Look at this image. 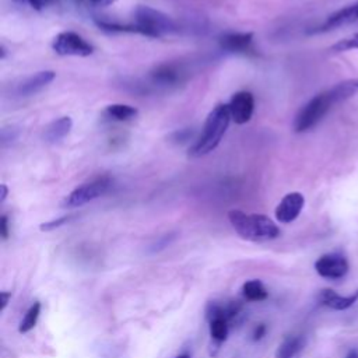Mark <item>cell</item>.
Listing matches in <instances>:
<instances>
[{
  "instance_id": "obj_1",
  "label": "cell",
  "mask_w": 358,
  "mask_h": 358,
  "mask_svg": "<svg viewBox=\"0 0 358 358\" xmlns=\"http://www.w3.org/2000/svg\"><path fill=\"white\" fill-rule=\"evenodd\" d=\"M358 94V77L348 78L342 83H337L332 89L315 96L309 102H306L294 119V131L297 133H304L313 129L322 119L329 113V111Z\"/></svg>"
},
{
  "instance_id": "obj_2",
  "label": "cell",
  "mask_w": 358,
  "mask_h": 358,
  "mask_svg": "<svg viewBox=\"0 0 358 358\" xmlns=\"http://www.w3.org/2000/svg\"><path fill=\"white\" fill-rule=\"evenodd\" d=\"M228 220L235 232L247 241L263 243L280 236V228L271 219L263 214H247L241 210H231Z\"/></svg>"
},
{
  "instance_id": "obj_3",
  "label": "cell",
  "mask_w": 358,
  "mask_h": 358,
  "mask_svg": "<svg viewBox=\"0 0 358 358\" xmlns=\"http://www.w3.org/2000/svg\"><path fill=\"white\" fill-rule=\"evenodd\" d=\"M231 113L228 105H217L208 116L201 137L189 148L190 157H202L213 151L228 129Z\"/></svg>"
},
{
  "instance_id": "obj_4",
  "label": "cell",
  "mask_w": 358,
  "mask_h": 358,
  "mask_svg": "<svg viewBox=\"0 0 358 358\" xmlns=\"http://www.w3.org/2000/svg\"><path fill=\"white\" fill-rule=\"evenodd\" d=\"M136 23L142 27L144 35L151 38H158L177 31V24L170 16L148 6H139L136 9Z\"/></svg>"
},
{
  "instance_id": "obj_5",
  "label": "cell",
  "mask_w": 358,
  "mask_h": 358,
  "mask_svg": "<svg viewBox=\"0 0 358 358\" xmlns=\"http://www.w3.org/2000/svg\"><path fill=\"white\" fill-rule=\"evenodd\" d=\"M52 49L60 56H80V58L90 56L94 52L93 45H90L82 35L71 31L58 34L52 43Z\"/></svg>"
},
{
  "instance_id": "obj_6",
  "label": "cell",
  "mask_w": 358,
  "mask_h": 358,
  "mask_svg": "<svg viewBox=\"0 0 358 358\" xmlns=\"http://www.w3.org/2000/svg\"><path fill=\"white\" fill-rule=\"evenodd\" d=\"M111 186V181L108 178H100L93 182L85 183L82 186L76 188L63 201V208H80L89 202L96 201L100 196H102Z\"/></svg>"
},
{
  "instance_id": "obj_7",
  "label": "cell",
  "mask_w": 358,
  "mask_h": 358,
  "mask_svg": "<svg viewBox=\"0 0 358 358\" xmlns=\"http://www.w3.org/2000/svg\"><path fill=\"white\" fill-rule=\"evenodd\" d=\"M315 270L324 278L339 280L348 271V262L342 254H326L315 262Z\"/></svg>"
},
{
  "instance_id": "obj_8",
  "label": "cell",
  "mask_w": 358,
  "mask_h": 358,
  "mask_svg": "<svg viewBox=\"0 0 358 358\" xmlns=\"http://www.w3.org/2000/svg\"><path fill=\"white\" fill-rule=\"evenodd\" d=\"M358 21V0L335 13H332L321 25L315 27L311 30V34H321V32H329L350 24H354Z\"/></svg>"
},
{
  "instance_id": "obj_9",
  "label": "cell",
  "mask_w": 358,
  "mask_h": 358,
  "mask_svg": "<svg viewBox=\"0 0 358 358\" xmlns=\"http://www.w3.org/2000/svg\"><path fill=\"white\" fill-rule=\"evenodd\" d=\"M228 108H230L232 121L238 125H244V124L249 122V119L252 118V113L255 109L254 96L249 91L236 93L231 98Z\"/></svg>"
},
{
  "instance_id": "obj_10",
  "label": "cell",
  "mask_w": 358,
  "mask_h": 358,
  "mask_svg": "<svg viewBox=\"0 0 358 358\" xmlns=\"http://www.w3.org/2000/svg\"><path fill=\"white\" fill-rule=\"evenodd\" d=\"M305 199L300 192H291L286 194L276 209V219L283 224L293 223L302 212Z\"/></svg>"
},
{
  "instance_id": "obj_11",
  "label": "cell",
  "mask_w": 358,
  "mask_h": 358,
  "mask_svg": "<svg viewBox=\"0 0 358 358\" xmlns=\"http://www.w3.org/2000/svg\"><path fill=\"white\" fill-rule=\"evenodd\" d=\"M55 78V71L52 70H44V71H38L35 74H32L31 77L25 78L23 80L17 89L16 93L20 97H30L36 94L38 91H41L43 89H45L49 83L54 82Z\"/></svg>"
},
{
  "instance_id": "obj_12",
  "label": "cell",
  "mask_w": 358,
  "mask_h": 358,
  "mask_svg": "<svg viewBox=\"0 0 358 358\" xmlns=\"http://www.w3.org/2000/svg\"><path fill=\"white\" fill-rule=\"evenodd\" d=\"M357 300H358V290L354 294L347 297H343L331 289H325L317 294V301H320V304L333 311H346L350 306H353L357 302Z\"/></svg>"
},
{
  "instance_id": "obj_13",
  "label": "cell",
  "mask_w": 358,
  "mask_h": 358,
  "mask_svg": "<svg viewBox=\"0 0 358 358\" xmlns=\"http://www.w3.org/2000/svg\"><path fill=\"white\" fill-rule=\"evenodd\" d=\"M254 34L243 32V34H227L220 38V47L232 54H245L252 47Z\"/></svg>"
},
{
  "instance_id": "obj_14",
  "label": "cell",
  "mask_w": 358,
  "mask_h": 358,
  "mask_svg": "<svg viewBox=\"0 0 358 358\" xmlns=\"http://www.w3.org/2000/svg\"><path fill=\"white\" fill-rule=\"evenodd\" d=\"M181 77H182V71L174 65H161L155 67L150 73L153 85L163 86V87L177 85L178 82H181Z\"/></svg>"
},
{
  "instance_id": "obj_15",
  "label": "cell",
  "mask_w": 358,
  "mask_h": 358,
  "mask_svg": "<svg viewBox=\"0 0 358 358\" xmlns=\"http://www.w3.org/2000/svg\"><path fill=\"white\" fill-rule=\"evenodd\" d=\"M71 126H73V122L69 116H62V118L56 119V121H54L51 125L47 126V129L44 132L45 142L51 143V144L60 142L66 135H69Z\"/></svg>"
},
{
  "instance_id": "obj_16",
  "label": "cell",
  "mask_w": 358,
  "mask_h": 358,
  "mask_svg": "<svg viewBox=\"0 0 358 358\" xmlns=\"http://www.w3.org/2000/svg\"><path fill=\"white\" fill-rule=\"evenodd\" d=\"M304 336H289L280 346H278L276 351V358H293L304 348Z\"/></svg>"
},
{
  "instance_id": "obj_17",
  "label": "cell",
  "mask_w": 358,
  "mask_h": 358,
  "mask_svg": "<svg viewBox=\"0 0 358 358\" xmlns=\"http://www.w3.org/2000/svg\"><path fill=\"white\" fill-rule=\"evenodd\" d=\"M104 115L111 119V121L124 122L129 121V119L135 118L137 115V109L135 107L126 105V104H113L105 108Z\"/></svg>"
},
{
  "instance_id": "obj_18",
  "label": "cell",
  "mask_w": 358,
  "mask_h": 358,
  "mask_svg": "<svg viewBox=\"0 0 358 358\" xmlns=\"http://www.w3.org/2000/svg\"><path fill=\"white\" fill-rule=\"evenodd\" d=\"M243 294L248 301H265L269 295L260 280H249L243 286Z\"/></svg>"
},
{
  "instance_id": "obj_19",
  "label": "cell",
  "mask_w": 358,
  "mask_h": 358,
  "mask_svg": "<svg viewBox=\"0 0 358 358\" xmlns=\"http://www.w3.org/2000/svg\"><path fill=\"white\" fill-rule=\"evenodd\" d=\"M39 313H41V304L39 302H35L30 306V309L27 311L25 316L23 317V321L19 326V332L20 333H28L30 331H32L38 322V317H39Z\"/></svg>"
},
{
  "instance_id": "obj_20",
  "label": "cell",
  "mask_w": 358,
  "mask_h": 358,
  "mask_svg": "<svg viewBox=\"0 0 358 358\" xmlns=\"http://www.w3.org/2000/svg\"><path fill=\"white\" fill-rule=\"evenodd\" d=\"M228 332H230L228 321H225V320H214V321L210 322V335H212V337L216 342L221 343V342L227 340Z\"/></svg>"
},
{
  "instance_id": "obj_21",
  "label": "cell",
  "mask_w": 358,
  "mask_h": 358,
  "mask_svg": "<svg viewBox=\"0 0 358 358\" xmlns=\"http://www.w3.org/2000/svg\"><path fill=\"white\" fill-rule=\"evenodd\" d=\"M353 49H358V32L342 39V41L336 43L329 48L332 54H342V52H348Z\"/></svg>"
},
{
  "instance_id": "obj_22",
  "label": "cell",
  "mask_w": 358,
  "mask_h": 358,
  "mask_svg": "<svg viewBox=\"0 0 358 358\" xmlns=\"http://www.w3.org/2000/svg\"><path fill=\"white\" fill-rule=\"evenodd\" d=\"M69 221H70V217H69V216H65V217H60V219H56V220L44 223V224H41V231H52V230H55V228L62 227L63 224H66V223H69Z\"/></svg>"
},
{
  "instance_id": "obj_23",
  "label": "cell",
  "mask_w": 358,
  "mask_h": 358,
  "mask_svg": "<svg viewBox=\"0 0 358 358\" xmlns=\"http://www.w3.org/2000/svg\"><path fill=\"white\" fill-rule=\"evenodd\" d=\"M19 135V131L14 128H5L2 131V143L6 144L8 142H13Z\"/></svg>"
},
{
  "instance_id": "obj_24",
  "label": "cell",
  "mask_w": 358,
  "mask_h": 358,
  "mask_svg": "<svg viewBox=\"0 0 358 358\" xmlns=\"http://www.w3.org/2000/svg\"><path fill=\"white\" fill-rule=\"evenodd\" d=\"M77 2L87 6H109L116 2V0H77Z\"/></svg>"
},
{
  "instance_id": "obj_25",
  "label": "cell",
  "mask_w": 358,
  "mask_h": 358,
  "mask_svg": "<svg viewBox=\"0 0 358 358\" xmlns=\"http://www.w3.org/2000/svg\"><path fill=\"white\" fill-rule=\"evenodd\" d=\"M0 235H2L3 240H8V238H9V219H8V216H2V219H0Z\"/></svg>"
},
{
  "instance_id": "obj_26",
  "label": "cell",
  "mask_w": 358,
  "mask_h": 358,
  "mask_svg": "<svg viewBox=\"0 0 358 358\" xmlns=\"http://www.w3.org/2000/svg\"><path fill=\"white\" fill-rule=\"evenodd\" d=\"M266 332H267L266 325H263V324L258 325V326L255 328L254 333H252V339H254V342H259V340H262V339L266 336Z\"/></svg>"
},
{
  "instance_id": "obj_27",
  "label": "cell",
  "mask_w": 358,
  "mask_h": 358,
  "mask_svg": "<svg viewBox=\"0 0 358 358\" xmlns=\"http://www.w3.org/2000/svg\"><path fill=\"white\" fill-rule=\"evenodd\" d=\"M0 297H2V306H0V311H5L10 298H12V293H8V291H2V294H0Z\"/></svg>"
},
{
  "instance_id": "obj_28",
  "label": "cell",
  "mask_w": 358,
  "mask_h": 358,
  "mask_svg": "<svg viewBox=\"0 0 358 358\" xmlns=\"http://www.w3.org/2000/svg\"><path fill=\"white\" fill-rule=\"evenodd\" d=\"M27 3L35 9V10H41L44 6H43V0H27Z\"/></svg>"
},
{
  "instance_id": "obj_29",
  "label": "cell",
  "mask_w": 358,
  "mask_h": 358,
  "mask_svg": "<svg viewBox=\"0 0 358 358\" xmlns=\"http://www.w3.org/2000/svg\"><path fill=\"white\" fill-rule=\"evenodd\" d=\"M8 193H9L8 186H6V185H2V197H0V201L5 202V201H6V197H8Z\"/></svg>"
},
{
  "instance_id": "obj_30",
  "label": "cell",
  "mask_w": 358,
  "mask_h": 358,
  "mask_svg": "<svg viewBox=\"0 0 358 358\" xmlns=\"http://www.w3.org/2000/svg\"><path fill=\"white\" fill-rule=\"evenodd\" d=\"M346 358H358V350H350L346 355Z\"/></svg>"
},
{
  "instance_id": "obj_31",
  "label": "cell",
  "mask_w": 358,
  "mask_h": 358,
  "mask_svg": "<svg viewBox=\"0 0 358 358\" xmlns=\"http://www.w3.org/2000/svg\"><path fill=\"white\" fill-rule=\"evenodd\" d=\"M56 2V0H43V6H49V5H54Z\"/></svg>"
},
{
  "instance_id": "obj_32",
  "label": "cell",
  "mask_w": 358,
  "mask_h": 358,
  "mask_svg": "<svg viewBox=\"0 0 358 358\" xmlns=\"http://www.w3.org/2000/svg\"><path fill=\"white\" fill-rule=\"evenodd\" d=\"M14 2H16L17 5H21V6H23V5H27V0H14Z\"/></svg>"
},
{
  "instance_id": "obj_33",
  "label": "cell",
  "mask_w": 358,
  "mask_h": 358,
  "mask_svg": "<svg viewBox=\"0 0 358 358\" xmlns=\"http://www.w3.org/2000/svg\"><path fill=\"white\" fill-rule=\"evenodd\" d=\"M177 358H190V355L189 354H182V355H178Z\"/></svg>"
}]
</instances>
